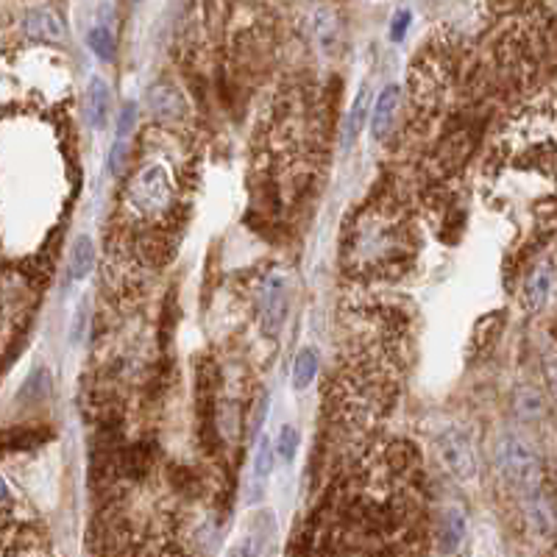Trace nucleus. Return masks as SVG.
<instances>
[{"label":"nucleus","mask_w":557,"mask_h":557,"mask_svg":"<svg viewBox=\"0 0 557 557\" xmlns=\"http://www.w3.org/2000/svg\"><path fill=\"white\" fill-rule=\"evenodd\" d=\"M496 466L501 476L518 491L536 493L541 485V458L536 454L533 443L524 441L521 435H501L496 441Z\"/></svg>","instance_id":"nucleus-1"},{"label":"nucleus","mask_w":557,"mask_h":557,"mask_svg":"<svg viewBox=\"0 0 557 557\" xmlns=\"http://www.w3.org/2000/svg\"><path fill=\"white\" fill-rule=\"evenodd\" d=\"M438 454H441V463L443 468L454 476L460 479V483H468V479L476 476V451H474V443L460 433V429H446L438 441Z\"/></svg>","instance_id":"nucleus-2"},{"label":"nucleus","mask_w":557,"mask_h":557,"mask_svg":"<svg viewBox=\"0 0 557 557\" xmlns=\"http://www.w3.org/2000/svg\"><path fill=\"white\" fill-rule=\"evenodd\" d=\"M287 307H290V287L287 278L282 273H270L265 278V287L260 296V318H262V332L268 338H276L282 332V326L287 321Z\"/></svg>","instance_id":"nucleus-3"},{"label":"nucleus","mask_w":557,"mask_h":557,"mask_svg":"<svg viewBox=\"0 0 557 557\" xmlns=\"http://www.w3.org/2000/svg\"><path fill=\"white\" fill-rule=\"evenodd\" d=\"M134 201L140 204V210L145 212H157L159 207H165L170 201V182L167 173L159 165H150L140 173V179L132 190Z\"/></svg>","instance_id":"nucleus-4"},{"label":"nucleus","mask_w":557,"mask_h":557,"mask_svg":"<svg viewBox=\"0 0 557 557\" xmlns=\"http://www.w3.org/2000/svg\"><path fill=\"white\" fill-rule=\"evenodd\" d=\"M313 34L323 54H338L343 42V20L335 6H318L313 14Z\"/></svg>","instance_id":"nucleus-5"},{"label":"nucleus","mask_w":557,"mask_h":557,"mask_svg":"<svg viewBox=\"0 0 557 557\" xmlns=\"http://www.w3.org/2000/svg\"><path fill=\"white\" fill-rule=\"evenodd\" d=\"M22 31L39 42H62L64 20L54 9H31L22 17Z\"/></svg>","instance_id":"nucleus-6"},{"label":"nucleus","mask_w":557,"mask_h":557,"mask_svg":"<svg viewBox=\"0 0 557 557\" xmlns=\"http://www.w3.org/2000/svg\"><path fill=\"white\" fill-rule=\"evenodd\" d=\"M148 109L154 117H162V120H176L182 117L184 112V100H182V92L170 87V84H157L150 87L148 92Z\"/></svg>","instance_id":"nucleus-7"},{"label":"nucleus","mask_w":557,"mask_h":557,"mask_svg":"<svg viewBox=\"0 0 557 557\" xmlns=\"http://www.w3.org/2000/svg\"><path fill=\"white\" fill-rule=\"evenodd\" d=\"M398 100H401V90L396 84L385 87L382 92H379L376 98V109L371 115V132L373 137L382 140L388 132H390V125H393V117H396V109H398Z\"/></svg>","instance_id":"nucleus-8"},{"label":"nucleus","mask_w":557,"mask_h":557,"mask_svg":"<svg viewBox=\"0 0 557 557\" xmlns=\"http://www.w3.org/2000/svg\"><path fill=\"white\" fill-rule=\"evenodd\" d=\"M109 84L100 79V75H92L90 79V90H87V120L95 132H100L107 125L109 117Z\"/></svg>","instance_id":"nucleus-9"},{"label":"nucleus","mask_w":557,"mask_h":557,"mask_svg":"<svg viewBox=\"0 0 557 557\" xmlns=\"http://www.w3.org/2000/svg\"><path fill=\"white\" fill-rule=\"evenodd\" d=\"M466 538V513L460 508H446L438 524V541L441 552H458Z\"/></svg>","instance_id":"nucleus-10"},{"label":"nucleus","mask_w":557,"mask_h":557,"mask_svg":"<svg viewBox=\"0 0 557 557\" xmlns=\"http://www.w3.org/2000/svg\"><path fill=\"white\" fill-rule=\"evenodd\" d=\"M95 265V243L90 235H79L70 248V282H81V278L90 276Z\"/></svg>","instance_id":"nucleus-11"},{"label":"nucleus","mask_w":557,"mask_h":557,"mask_svg":"<svg viewBox=\"0 0 557 557\" xmlns=\"http://www.w3.org/2000/svg\"><path fill=\"white\" fill-rule=\"evenodd\" d=\"M552 282H554V273H552V265H538L533 273L527 276V285H524V296H527V304L533 310L544 307L549 293H552Z\"/></svg>","instance_id":"nucleus-12"},{"label":"nucleus","mask_w":557,"mask_h":557,"mask_svg":"<svg viewBox=\"0 0 557 557\" xmlns=\"http://www.w3.org/2000/svg\"><path fill=\"white\" fill-rule=\"evenodd\" d=\"M318 373V354L315 348H301L296 354V363H293V388L296 390H307L310 382Z\"/></svg>","instance_id":"nucleus-13"},{"label":"nucleus","mask_w":557,"mask_h":557,"mask_svg":"<svg viewBox=\"0 0 557 557\" xmlns=\"http://www.w3.org/2000/svg\"><path fill=\"white\" fill-rule=\"evenodd\" d=\"M87 45L92 47V54L100 59V62H112L115 59V34L107 22H98L90 29L87 34Z\"/></svg>","instance_id":"nucleus-14"},{"label":"nucleus","mask_w":557,"mask_h":557,"mask_svg":"<svg viewBox=\"0 0 557 557\" xmlns=\"http://www.w3.org/2000/svg\"><path fill=\"white\" fill-rule=\"evenodd\" d=\"M513 410L521 421H538L544 416V398L538 390L533 388H518L516 390V398H513Z\"/></svg>","instance_id":"nucleus-15"},{"label":"nucleus","mask_w":557,"mask_h":557,"mask_svg":"<svg viewBox=\"0 0 557 557\" xmlns=\"http://www.w3.org/2000/svg\"><path fill=\"white\" fill-rule=\"evenodd\" d=\"M365 120H368V87H363L360 95L354 98V107H351V115H348V123H346V140H343L346 148L360 137Z\"/></svg>","instance_id":"nucleus-16"},{"label":"nucleus","mask_w":557,"mask_h":557,"mask_svg":"<svg viewBox=\"0 0 557 557\" xmlns=\"http://www.w3.org/2000/svg\"><path fill=\"white\" fill-rule=\"evenodd\" d=\"M273 458H276L273 441H270V438H260L257 460H254V479H257V485H262L265 479L270 476V471H273Z\"/></svg>","instance_id":"nucleus-17"},{"label":"nucleus","mask_w":557,"mask_h":557,"mask_svg":"<svg viewBox=\"0 0 557 557\" xmlns=\"http://www.w3.org/2000/svg\"><path fill=\"white\" fill-rule=\"evenodd\" d=\"M273 449L278 451V458L285 463H290L296 458V449H298V429L296 426H282V433H278V441L273 443Z\"/></svg>","instance_id":"nucleus-18"},{"label":"nucleus","mask_w":557,"mask_h":557,"mask_svg":"<svg viewBox=\"0 0 557 557\" xmlns=\"http://www.w3.org/2000/svg\"><path fill=\"white\" fill-rule=\"evenodd\" d=\"M134 120H137V104H134V100H125L120 115H117V140H125L132 134Z\"/></svg>","instance_id":"nucleus-19"},{"label":"nucleus","mask_w":557,"mask_h":557,"mask_svg":"<svg viewBox=\"0 0 557 557\" xmlns=\"http://www.w3.org/2000/svg\"><path fill=\"white\" fill-rule=\"evenodd\" d=\"M87 298L79 301V307H75V315H73V323H70V340L73 343H81L84 338V329H87Z\"/></svg>","instance_id":"nucleus-20"},{"label":"nucleus","mask_w":557,"mask_h":557,"mask_svg":"<svg viewBox=\"0 0 557 557\" xmlns=\"http://www.w3.org/2000/svg\"><path fill=\"white\" fill-rule=\"evenodd\" d=\"M410 12L407 9H398L396 12V17H393V25H390V39L393 42H401L404 39V34H407V25H410Z\"/></svg>","instance_id":"nucleus-21"},{"label":"nucleus","mask_w":557,"mask_h":557,"mask_svg":"<svg viewBox=\"0 0 557 557\" xmlns=\"http://www.w3.org/2000/svg\"><path fill=\"white\" fill-rule=\"evenodd\" d=\"M123 162H125V140H117V142H115V148H112V162H109V170H112V173H120Z\"/></svg>","instance_id":"nucleus-22"},{"label":"nucleus","mask_w":557,"mask_h":557,"mask_svg":"<svg viewBox=\"0 0 557 557\" xmlns=\"http://www.w3.org/2000/svg\"><path fill=\"white\" fill-rule=\"evenodd\" d=\"M265 407H268V396H260L257 401V410H254V421H251V438H254L260 433V426L265 421Z\"/></svg>","instance_id":"nucleus-23"},{"label":"nucleus","mask_w":557,"mask_h":557,"mask_svg":"<svg viewBox=\"0 0 557 557\" xmlns=\"http://www.w3.org/2000/svg\"><path fill=\"white\" fill-rule=\"evenodd\" d=\"M9 496V488H6V483H4V479H0V501H4Z\"/></svg>","instance_id":"nucleus-24"},{"label":"nucleus","mask_w":557,"mask_h":557,"mask_svg":"<svg viewBox=\"0 0 557 557\" xmlns=\"http://www.w3.org/2000/svg\"><path fill=\"white\" fill-rule=\"evenodd\" d=\"M134 4H140V0H134Z\"/></svg>","instance_id":"nucleus-25"}]
</instances>
